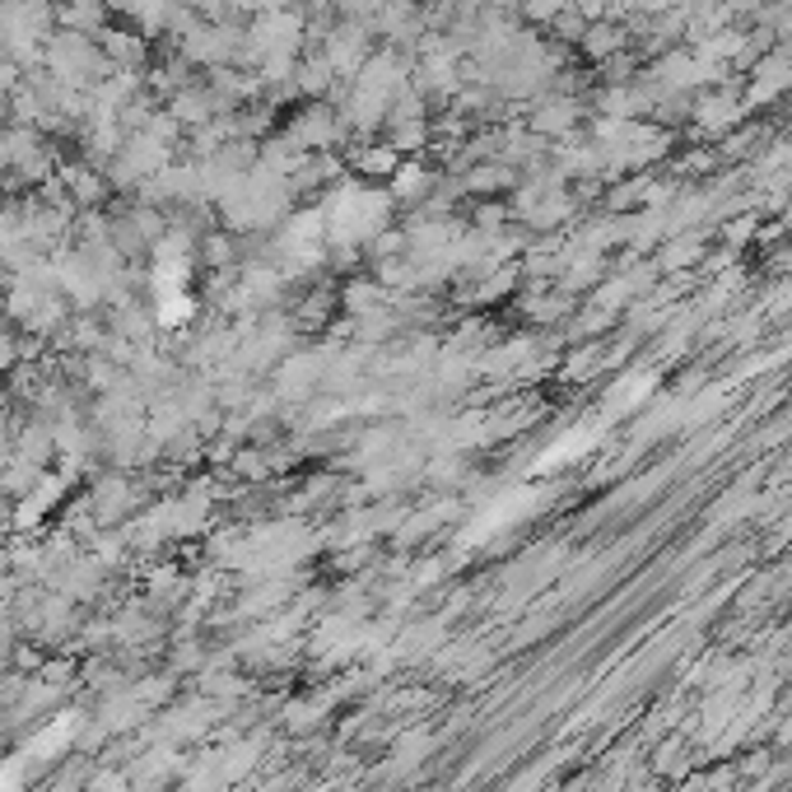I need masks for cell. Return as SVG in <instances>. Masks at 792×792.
Returning a JSON list of instances; mask_svg holds the SVG:
<instances>
[{"label":"cell","mask_w":792,"mask_h":792,"mask_svg":"<svg viewBox=\"0 0 792 792\" xmlns=\"http://www.w3.org/2000/svg\"><path fill=\"white\" fill-rule=\"evenodd\" d=\"M6 364H10V345H6V341H0V369H6Z\"/></svg>","instance_id":"cell-1"}]
</instances>
